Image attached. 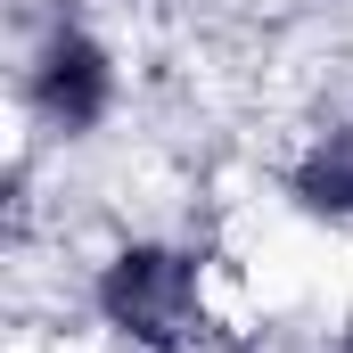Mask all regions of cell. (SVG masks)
I'll list each match as a JSON object with an SVG mask.
<instances>
[{
    "instance_id": "3",
    "label": "cell",
    "mask_w": 353,
    "mask_h": 353,
    "mask_svg": "<svg viewBox=\"0 0 353 353\" xmlns=\"http://www.w3.org/2000/svg\"><path fill=\"white\" fill-rule=\"evenodd\" d=\"M288 189H296V205H304V214H337V222H353V123L321 132V140L296 157Z\"/></svg>"
},
{
    "instance_id": "4",
    "label": "cell",
    "mask_w": 353,
    "mask_h": 353,
    "mask_svg": "<svg viewBox=\"0 0 353 353\" xmlns=\"http://www.w3.org/2000/svg\"><path fill=\"white\" fill-rule=\"evenodd\" d=\"M345 353H353V337H345Z\"/></svg>"
},
{
    "instance_id": "1",
    "label": "cell",
    "mask_w": 353,
    "mask_h": 353,
    "mask_svg": "<svg viewBox=\"0 0 353 353\" xmlns=\"http://www.w3.org/2000/svg\"><path fill=\"white\" fill-rule=\"evenodd\" d=\"M99 321L140 353H189L205 337V288H197V255L181 247H115L99 271Z\"/></svg>"
},
{
    "instance_id": "2",
    "label": "cell",
    "mask_w": 353,
    "mask_h": 353,
    "mask_svg": "<svg viewBox=\"0 0 353 353\" xmlns=\"http://www.w3.org/2000/svg\"><path fill=\"white\" fill-rule=\"evenodd\" d=\"M33 107H41V123L50 132H90V123H107V107H115V58L90 41L83 25H58L41 50H33Z\"/></svg>"
}]
</instances>
